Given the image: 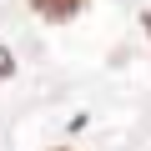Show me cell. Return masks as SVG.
<instances>
[{
    "instance_id": "1",
    "label": "cell",
    "mask_w": 151,
    "mask_h": 151,
    "mask_svg": "<svg viewBox=\"0 0 151 151\" xmlns=\"http://www.w3.org/2000/svg\"><path fill=\"white\" fill-rule=\"evenodd\" d=\"M30 5H35V10L45 15V20H70L76 10L86 5V0H30Z\"/></svg>"
},
{
    "instance_id": "2",
    "label": "cell",
    "mask_w": 151,
    "mask_h": 151,
    "mask_svg": "<svg viewBox=\"0 0 151 151\" xmlns=\"http://www.w3.org/2000/svg\"><path fill=\"white\" fill-rule=\"evenodd\" d=\"M0 70H10V55H5V50H0Z\"/></svg>"
}]
</instances>
